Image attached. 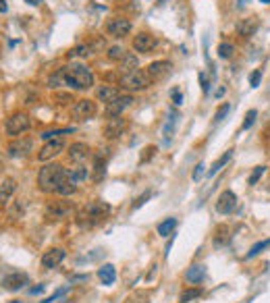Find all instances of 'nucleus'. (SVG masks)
<instances>
[{
	"label": "nucleus",
	"instance_id": "38",
	"mask_svg": "<svg viewBox=\"0 0 270 303\" xmlns=\"http://www.w3.org/2000/svg\"><path fill=\"white\" fill-rule=\"evenodd\" d=\"M150 197H152V191H144V193H142V195H140L138 199L133 201V206H131V208H133V210H138V208H142V206L146 204V201H148Z\"/></svg>",
	"mask_w": 270,
	"mask_h": 303
},
{
	"label": "nucleus",
	"instance_id": "34",
	"mask_svg": "<svg viewBox=\"0 0 270 303\" xmlns=\"http://www.w3.org/2000/svg\"><path fill=\"white\" fill-rule=\"evenodd\" d=\"M264 173H266V166H256V171L249 175V181H247V183L251 185V187H254V185L262 179V175H264Z\"/></svg>",
	"mask_w": 270,
	"mask_h": 303
},
{
	"label": "nucleus",
	"instance_id": "3",
	"mask_svg": "<svg viewBox=\"0 0 270 303\" xmlns=\"http://www.w3.org/2000/svg\"><path fill=\"white\" fill-rule=\"evenodd\" d=\"M64 171L66 168H62L60 164H46L40 168L38 173V187L42 193H56L60 181L64 179Z\"/></svg>",
	"mask_w": 270,
	"mask_h": 303
},
{
	"label": "nucleus",
	"instance_id": "13",
	"mask_svg": "<svg viewBox=\"0 0 270 303\" xmlns=\"http://www.w3.org/2000/svg\"><path fill=\"white\" fill-rule=\"evenodd\" d=\"M125 119L123 116H110V119L104 123V137L108 139H116L121 137V133L125 131Z\"/></svg>",
	"mask_w": 270,
	"mask_h": 303
},
{
	"label": "nucleus",
	"instance_id": "51",
	"mask_svg": "<svg viewBox=\"0 0 270 303\" xmlns=\"http://www.w3.org/2000/svg\"><path fill=\"white\" fill-rule=\"evenodd\" d=\"M13 303H21V301H13Z\"/></svg>",
	"mask_w": 270,
	"mask_h": 303
},
{
	"label": "nucleus",
	"instance_id": "32",
	"mask_svg": "<svg viewBox=\"0 0 270 303\" xmlns=\"http://www.w3.org/2000/svg\"><path fill=\"white\" fill-rule=\"evenodd\" d=\"M108 58L110 60H123L125 58V50L121 46H110L108 48Z\"/></svg>",
	"mask_w": 270,
	"mask_h": 303
},
{
	"label": "nucleus",
	"instance_id": "46",
	"mask_svg": "<svg viewBox=\"0 0 270 303\" xmlns=\"http://www.w3.org/2000/svg\"><path fill=\"white\" fill-rule=\"evenodd\" d=\"M29 293H31V295H40V293H44V284H40V287H33V289H29Z\"/></svg>",
	"mask_w": 270,
	"mask_h": 303
},
{
	"label": "nucleus",
	"instance_id": "10",
	"mask_svg": "<svg viewBox=\"0 0 270 303\" xmlns=\"http://www.w3.org/2000/svg\"><path fill=\"white\" fill-rule=\"evenodd\" d=\"M62 149H64V141H62L60 137L48 139V141L44 143V147L40 149V154H38V160H40V162H48V160H52L54 156H58Z\"/></svg>",
	"mask_w": 270,
	"mask_h": 303
},
{
	"label": "nucleus",
	"instance_id": "17",
	"mask_svg": "<svg viewBox=\"0 0 270 303\" xmlns=\"http://www.w3.org/2000/svg\"><path fill=\"white\" fill-rule=\"evenodd\" d=\"M27 282H29V276H27V274L13 272V274H9V276L3 278V289H7V291H19V289L25 287Z\"/></svg>",
	"mask_w": 270,
	"mask_h": 303
},
{
	"label": "nucleus",
	"instance_id": "52",
	"mask_svg": "<svg viewBox=\"0 0 270 303\" xmlns=\"http://www.w3.org/2000/svg\"><path fill=\"white\" fill-rule=\"evenodd\" d=\"M119 3H121V0H119Z\"/></svg>",
	"mask_w": 270,
	"mask_h": 303
},
{
	"label": "nucleus",
	"instance_id": "31",
	"mask_svg": "<svg viewBox=\"0 0 270 303\" xmlns=\"http://www.w3.org/2000/svg\"><path fill=\"white\" fill-rule=\"evenodd\" d=\"M266 247H270V239H264V241L256 243L254 247H251V249L247 251V256H245V260H251V258H256L258 254H262V251H264Z\"/></svg>",
	"mask_w": 270,
	"mask_h": 303
},
{
	"label": "nucleus",
	"instance_id": "12",
	"mask_svg": "<svg viewBox=\"0 0 270 303\" xmlns=\"http://www.w3.org/2000/svg\"><path fill=\"white\" fill-rule=\"evenodd\" d=\"M235 208H237V195H235L233 191H223L221 197H218V201H216V212L227 216V214L235 212Z\"/></svg>",
	"mask_w": 270,
	"mask_h": 303
},
{
	"label": "nucleus",
	"instance_id": "39",
	"mask_svg": "<svg viewBox=\"0 0 270 303\" xmlns=\"http://www.w3.org/2000/svg\"><path fill=\"white\" fill-rule=\"evenodd\" d=\"M88 54H90V46H77V48H73L69 52V58H73V56H88Z\"/></svg>",
	"mask_w": 270,
	"mask_h": 303
},
{
	"label": "nucleus",
	"instance_id": "24",
	"mask_svg": "<svg viewBox=\"0 0 270 303\" xmlns=\"http://www.w3.org/2000/svg\"><path fill=\"white\" fill-rule=\"evenodd\" d=\"M98 276H100V280H102L104 284H112V282L116 280V270H114V266H112V264H104V266L98 270Z\"/></svg>",
	"mask_w": 270,
	"mask_h": 303
},
{
	"label": "nucleus",
	"instance_id": "33",
	"mask_svg": "<svg viewBox=\"0 0 270 303\" xmlns=\"http://www.w3.org/2000/svg\"><path fill=\"white\" fill-rule=\"evenodd\" d=\"M71 291V284H66V287H62V289H58L54 295H50V297H46L44 301H40V303H54L56 299H60V297H64L66 293H69Z\"/></svg>",
	"mask_w": 270,
	"mask_h": 303
},
{
	"label": "nucleus",
	"instance_id": "4",
	"mask_svg": "<svg viewBox=\"0 0 270 303\" xmlns=\"http://www.w3.org/2000/svg\"><path fill=\"white\" fill-rule=\"evenodd\" d=\"M150 83H152V79L146 75V71L133 69V71H127V73L121 75L119 86L127 92H144V90L150 88Z\"/></svg>",
	"mask_w": 270,
	"mask_h": 303
},
{
	"label": "nucleus",
	"instance_id": "29",
	"mask_svg": "<svg viewBox=\"0 0 270 303\" xmlns=\"http://www.w3.org/2000/svg\"><path fill=\"white\" fill-rule=\"evenodd\" d=\"M231 158H233V149L225 152V154H223V158H218V160H216V162L212 164V168L208 171V177H214V175H216L218 171H221V168H223V166H225V164H227V162H229Z\"/></svg>",
	"mask_w": 270,
	"mask_h": 303
},
{
	"label": "nucleus",
	"instance_id": "11",
	"mask_svg": "<svg viewBox=\"0 0 270 303\" xmlns=\"http://www.w3.org/2000/svg\"><path fill=\"white\" fill-rule=\"evenodd\" d=\"M64 258H66V251H64V249L52 247V249L44 251V256H42V266L46 268V270H52V268H56V266L62 264Z\"/></svg>",
	"mask_w": 270,
	"mask_h": 303
},
{
	"label": "nucleus",
	"instance_id": "36",
	"mask_svg": "<svg viewBox=\"0 0 270 303\" xmlns=\"http://www.w3.org/2000/svg\"><path fill=\"white\" fill-rule=\"evenodd\" d=\"M256 116H258V110H247V114H245V121H243V131L251 129V125L256 123Z\"/></svg>",
	"mask_w": 270,
	"mask_h": 303
},
{
	"label": "nucleus",
	"instance_id": "19",
	"mask_svg": "<svg viewBox=\"0 0 270 303\" xmlns=\"http://www.w3.org/2000/svg\"><path fill=\"white\" fill-rule=\"evenodd\" d=\"M64 177L69 181H73L75 185H81V183H86L92 175H90V171L86 166H73V168H69V171H64Z\"/></svg>",
	"mask_w": 270,
	"mask_h": 303
},
{
	"label": "nucleus",
	"instance_id": "21",
	"mask_svg": "<svg viewBox=\"0 0 270 303\" xmlns=\"http://www.w3.org/2000/svg\"><path fill=\"white\" fill-rule=\"evenodd\" d=\"M258 29V19H241L237 23V33L241 38H249V36H254V31Z\"/></svg>",
	"mask_w": 270,
	"mask_h": 303
},
{
	"label": "nucleus",
	"instance_id": "5",
	"mask_svg": "<svg viewBox=\"0 0 270 303\" xmlns=\"http://www.w3.org/2000/svg\"><path fill=\"white\" fill-rule=\"evenodd\" d=\"M29 127H31L29 114H25V112H15L11 119L7 121L5 131H7V135H11V137H19L21 133L29 131Z\"/></svg>",
	"mask_w": 270,
	"mask_h": 303
},
{
	"label": "nucleus",
	"instance_id": "30",
	"mask_svg": "<svg viewBox=\"0 0 270 303\" xmlns=\"http://www.w3.org/2000/svg\"><path fill=\"white\" fill-rule=\"evenodd\" d=\"M75 129L73 127H64V129H52V131H46V133H42V139L44 141H48V139H54V137H60V135H69V133H73Z\"/></svg>",
	"mask_w": 270,
	"mask_h": 303
},
{
	"label": "nucleus",
	"instance_id": "47",
	"mask_svg": "<svg viewBox=\"0 0 270 303\" xmlns=\"http://www.w3.org/2000/svg\"><path fill=\"white\" fill-rule=\"evenodd\" d=\"M25 3H27V5H31V7H38V5L42 3V0H25Z\"/></svg>",
	"mask_w": 270,
	"mask_h": 303
},
{
	"label": "nucleus",
	"instance_id": "8",
	"mask_svg": "<svg viewBox=\"0 0 270 303\" xmlns=\"http://www.w3.org/2000/svg\"><path fill=\"white\" fill-rule=\"evenodd\" d=\"M133 104V96L131 94H121V96H116L112 102L106 104V116L110 119V116H123V112Z\"/></svg>",
	"mask_w": 270,
	"mask_h": 303
},
{
	"label": "nucleus",
	"instance_id": "35",
	"mask_svg": "<svg viewBox=\"0 0 270 303\" xmlns=\"http://www.w3.org/2000/svg\"><path fill=\"white\" fill-rule=\"evenodd\" d=\"M233 44H229V42H225V44H221L218 46V56L221 58H231V54H233Z\"/></svg>",
	"mask_w": 270,
	"mask_h": 303
},
{
	"label": "nucleus",
	"instance_id": "43",
	"mask_svg": "<svg viewBox=\"0 0 270 303\" xmlns=\"http://www.w3.org/2000/svg\"><path fill=\"white\" fill-rule=\"evenodd\" d=\"M199 83H201V92L208 94L210 92V81H208V77L204 73H199Z\"/></svg>",
	"mask_w": 270,
	"mask_h": 303
},
{
	"label": "nucleus",
	"instance_id": "41",
	"mask_svg": "<svg viewBox=\"0 0 270 303\" xmlns=\"http://www.w3.org/2000/svg\"><path fill=\"white\" fill-rule=\"evenodd\" d=\"M227 114H229V104H225L223 108H218V112H216V116H214V123H221Z\"/></svg>",
	"mask_w": 270,
	"mask_h": 303
},
{
	"label": "nucleus",
	"instance_id": "25",
	"mask_svg": "<svg viewBox=\"0 0 270 303\" xmlns=\"http://www.w3.org/2000/svg\"><path fill=\"white\" fill-rule=\"evenodd\" d=\"M177 123H179V114H177V112H173L171 116H168L166 125H164V141H166V143L173 139V133H175V127H177Z\"/></svg>",
	"mask_w": 270,
	"mask_h": 303
},
{
	"label": "nucleus",
	"instance_id": "44",
	"mask_svg": "<svg viewBox=\"0 0 270 303\" xmlns=\"http://www.w3.org/2000/svg\"><path fill=\"white\" fill-rule=\"evenodd\" d=\"M144 152H146V154L142 156V162H148V158H150L152 154H154V152H156V147H154V145H148V147H146Z\"/></svg>",
	"mask_w": 270,
	"mask_h": 303
},
{
	"label": "nucleus",
	"instance_id": "23",
	"mask_svg": "<svg viewBox=\"0 0 270 303\" xmlns=\"http://www.w3.org/2000/svg\"><path fill=\"white\" fill-rule=\"evenodd\" d=\"M204 276H206V266H191L189 270H187V274H185V278H187V282H193V284H197V282H201L204 280Z\"/></svg>",
	"mask_w": 270,
	"mask_h": 303
},
{
	"label": "nucleus",
	"instance_id": "1",
	"mask_svg": "<svg viewBox=\"0 0 270 303\" xmlns=\"http://www.w3.org/2000/svg\"><path fill=\"white\" fill-rule=\"evenodd\" d=\"M62 77H64V86H69L71 90H90L96 83L92 69L81 62H71L69 66H64Z\"/></svg>",
	"mask_w": 270,
	"mask_h": 303
},
{
	"label": "nucleus",
	"instance_id": "14",
	"mask_svg": "<svg viewBox=\"0 0 270 303\" xmlns=\"http://www.w3.org/2000/svg\"><path fill=\"white\" fill-rule=\"evenodd\" d=\"M31 147H33V141H31L29 137H17V139H13L11 145H9V156H13V158L27 156L29 152H31Z\"/></svg>",
	"mask_w": 270,
	"mask_h": 303
},
{
	"label": "nucleus",
	"instance_id": "37",
	"mask_svg": "<svg viewBox=\"0 0 270 303\" xmlns=\"http://www.w3.org/2000/svg\"><path fill=\"white\" fill-rule=\"evenodd\" d=\"M197 297H201V289H189V291H185V293L181 295V301H183V303H187V301L197 299Z\"/></svg>",
	"mask_w": 270,
	"mask_h": 303
},
{
	"label": "nucleus",
	"instance_id": "27",
	"mask_svg": "<svg viewBox=\"0 0 270 303\" xmlns=\"http://www.w3.org/2000/svg\"><path fill=\"white\" fill-rule=\"evenodd\" d=\"M96 96H98L100 102H106V104H108V102H112L116 96H121V92L116 90V88H100Z\"/></svg>",
	"mask_w": 270,
	"mask_h": 303
},
{
	"label": "nucleus",
	"instance_id": "40",
	"mask_svg": "<svg viewBox=\"0 0 270 303\" xmlns=\"http://www.w3.org/2000/svg\"><path fill=\"white\" fill-rule=\"evenodd\" d=\"M260 81H262V71H254V73L249 75V86L251 88H258Z\"/></svg>",
	"mask_w": 270,
	"mask_h": 303
},
{
	"label": "nucleus",
	"instance_id": "7",
	"mask_svg": "<svg viewBox=\"0 0 270 303\" xmlns=\"http://www.w3.org/2000/svg\"><path fill=\"white\" fill-rule=\"evenodd\" d=\"M96 102L94 100H88V98H83V100H77V102L73 104L71 108V114H73V119L75 121H90L92 116L96 114Z\"/></svg>",
	"mask_w": 270,
	"mask_h": 303
},
{
	"label": "nucleus",
	"instance_id": "42",
	"mask_svg": "<svg viewBox=\"0 0 270 303\" xmlns=\"http://www.w3.org/2000/svg\"><path fill=\"white\" fill-rule=\"evenodd\" d=\"M204 168H206L204 162H199V164L195 166V171H193V181H195V183H197L201 177H204Z\"/></svg>",
	"mask_w": 270,
	"mask_h": 303
},
{
	"label": "nucleus",
	"instance_id": "48",
	"mask_svg": "<svg viewBox=\"0 0 270 303\" xmlns=\"http://www.w3.org/2000/svg\"><path fill=\"white\" fill-rule=\"evenodd\" d=\"M0 13H7V3H5V0H0Z\"/></svg>",
	"mask_w": 270,
	"mask_h": 303
},
{
	"label": "nucleus",
	"instance_id": "9",
	"mask_svg": "<svg viewBox=\"0 0 270 303\" xmlns=\"http://www.w3.org/2000/svg\"><path fill=\"white\" fill-rule=\"evenodd\" d=\"M129 31H131V21L125 19V17H112L106 23V33L112 38H123Z\"/></svg>",
	"mask_w": 270,
	"mask_h": 303
},
{
	"label": "nucleus",
	"instance_id": "15",
	"mask_svg": "<svg viewBox=\"0 0 270 303\" xmlns=\"http://www.w3.org/2000/svg\"><path fill=\"white\" fill-rule=\"evenodd\" d=\"M154 46H156V38L152 36V33H148V31H140L138 36L133 38V48L138 50V52H142V54H148Z\"/></svg>",
	"mask_w": 270,
	"mask_h": 303
},
{
	"label": "nucleus",
	"instance_id": "16",
	"mask_svg": "<svg viewBox=\"0 0 270 303\" xmlns=\"http://www.w3.org/2000/svg\"><path fill=\"white\" fill-rule=\"evenodd\" d=\"M173 69V64L168 62V60H156V62H152L148 64V69H146V75L152 79V81H156V79H162L164 75H168Z\"/></svg>",
	"mask_w": 270,
	"mask_h": 303
},
{
	"label": "nucleus",
	"instance_id": "49",
	"mask_svg": "<svg viewBox=\"0 0 270 303\" xmlns=\"http://www.w3.org/2000/svg\"><path fill=\"white\" fill-rule=\"evenodd\" d=\"M237 5H239V7H243V5H245V0H237Z\"/></svg>",
	"mask_w": 270,
	"mask_h": 303
},
{
	"label": "nucleus",
	"instance_id": "6",
	"mask_svg": "<svg viewBox=\"0 0 270 303\" xmlns=\"http://www.w3.org/2000/svg\"><path fill=\"white\" fill-rule=\"evenodd\" d=\"M73 214V206L64 199H56V201H48L46 206V218L48 220H64Z\"/></svg>",
	"mask_w": 270,
	"mask_h": 303
},
{
	"label": "nucleus",
	"instance_id": "2",
	"mask_svg": "<svg viewBox=\"0 0 270 303\" xmlns=\"http://www.w3.org/2000/svg\"><path fill=\"white\" fill-rule=\"evenodd\" d=\"M110 214V206L106 204V201H100V199H96V201H90V204H86L79 212H77V224L81 226V229H92V226H96V224H100L104 220V218Z\"/></svg>",
	"mask_w": 270,
	"mask_h": 303
},
{
	"label": "nucleus",
	"instance_id": "20",
	"mask_svg": "<svg viewBox=\"0 0 270 303\" xmlns=\"http://www.w3.org/2000/svg\"><path fill=\"white\" fill-rule=\"evenodd\" d=\"M15 191H17V181L15 179H3L0 181V206L7 204Z\"/></svg>",
	"mask_w": 270,
	"mask_h": 303
},
{
	"label": "nucleus",
	"instance_id": "26",
	"mask_svg": "<svg viewBox=\"0 0 270 303\" xmlns=\"http://www.w3.org/2000/svg\"><path fill=\"white\" fill-rule=\"evenodd\" d=\"M175 226H177V218H166V220H162V222L156 226V231H158L160 237H168V235H173Z\"/></svg>",
	"mask_w": 270,
	"mask_h": 303
},
{
	"label": "nucleus",
	"instance_id": "22",
	"mask_svg": "<svg viewBox=\"0 0 270 303\" xmlns=\"http://www.w3.org/2000/svg\"><path fill=\"white\" fill-rule=\"evenodd\" d=\"M106 175V158L104 154H96L94 156V181L100 183Z\"/></svg>",
	"mask_w": 270,
	"mask_h": 303
},
{
	"label": "nucleus",
	"instance_id": "50",
	"mask_svg": "<svg viewBox=\"0 0 270 303\" xmlns=\"http://www.w3.org/2000/svg\"><path fill=\"white\" fill-rule=\"evenodd\" d=\"M260 3H264V5H270V0H260Z\"/></svg>",
	"mask_w": 270,
	"mask_h": 303
},
{
	"label": "nucleus",
	"instance_id": "45",
	"mask_svg": "<svg viewBox=\"0 0 270 303\" xmlns=\"http://www.w3.org/2000/svg\"><path fill=\"white\" fill-rule=\"evenodd\" d=\"M173 100H175V104L179 106V104L183 102V96H181V92H173Z\"/></svg>",
	"mask_w": 270,
	"mask_h": 303
},
{
	"label": "nucleus",
	"instance_id": "18",
	"mask_svg": "<svg viewBox=\"0 0 270 303\" xmlns=\"http://www.w3.org/2000/svg\"><path fill=\"white\" fill-rule=\"evenodd\" d=\"M66 154H69V158H71L73 162H79V164H81V162H86V160L90 158V145H88V143H73Z\"/></svg>",
	"mask_w": 270,
	"mask_h": 303
},
{
	"label": "nucleus",
	"instance_id": "28",
	"mask_svg": "<svg viewBox=\"0 0 270 303\" xmlns=\"http://www.w3.org/2000/svg\"><path fill=\"white\" fill-rule=\"evenodd\" d=\"M75 191H77V185H75L73 181H69L66 177L60 181L58 189H56V193H58V195H62V197H69V195H73Z\"/></svg>",
	"mask_w": 270,
	"mask_h": 303
}]
</instances>
